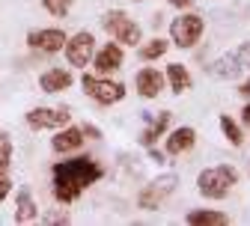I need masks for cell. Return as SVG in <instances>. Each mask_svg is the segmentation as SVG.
I'll use <instances>...</instances> for the list:
<instances>
[{
  "instance_id": "1",
  "label": "cell",
  "mask_w": 250,
  "mask_h": 226,
  "mask_svg": "<svg viewBox=\"0 0 250 226\" xmlns=\"http://www.w3.org/2000/svg\"><path fill=\"white\" fill-rule=\"evenodd\" d=\"M51 176H54V197L60 203H75L89 185H96L104 176V170L89 155H81L69 161H57Z\"/></svg>"
},
{
  "instance_id": "2",
  "label": "cell",
  "mask_w": 250,
  "mask_h": 226,
  "mask_svg": "<svg viewBox=\"0 0 250 226\" xmlns=\"http://www.w3.org/2000/svg\"><path fill=\"white\" fill-rule=\"evenodd\" d=\"M238 182V173L235 167L229 164H217V167H208L197 176V187L206 200H224L227 193L232 190V185Z\"/></svg>"
},
{
  "instance_id": "3",
  "label": "cell",
  "mask_w": 250,
  "mask_h": 226,
  "mask_svg": "<svg viewBox=\"0 0 250 226\" xmlns=\"http://www.w3.org/2000/svg\"><path fill=\"white\" fill-rule=\"evenodd\" d=\"M81 89L99 104H116L125 99V86L119 81H107V75H81Z\"/></svg>"
},
{
  "instance_id": "4",
  "label": "cell",
  "mask_w": 250,
  "mask_h": 226,
  "mask_svg": "<svg viewBox=\"0 0 250 226\" xmlns=\"http://www.w3.org/2000/svg\"><path fill=\"white\" fill-rule=\"evenodd\" d=\"M102 27L107 30V33H110L119 45H128V48L140 45V36H143L140 24H134V21H131L128 15H125L122 9H110V12H104Z\"/></svg>"
},
{
  "instance_id": "5",
  "label": "cell",
  "mask_w": 250,
  "mask_h": 226,
  "mask_svg": "<svg viewBox=\"0 0 250 226\" xmlns=\"http://www.w3.org/2000/svg\"><path fill=\"white\" fill-rule=\"evenodd\" d=\"M62 51H66L69 66L83 69V66H89V62H92V54H96V36H92L89 30H78L72 39H66Z\"/></svg>"
},
{
  "instance_id": "6",
  "label": "cell",
  "mask_w": 250,
  "mask_h": 226,
  "mask_svg": "<svg viewBox=\"0 0 250 226\" xmlns=\"http://www.w3.org/2000/svg\"><path fill=\"white\" fill-rule=\"evenodd\" d=\"M203 27H206V21H203L200 15H194V12L179 15V18L170 24L173 45H179V48H194V45H197V39L203 36Z\"/></svg>"
},
{
  "instance_id": "7",
  "label": "cell",
  "mask_w": 250,
  "mask_h": 226,
  "mask_svg": "<svg viewBox=\"0 0 250 226\" xmlns=\"http://www.w3.org/2000/svg\"><path fill=\"white\" fill-rule=\"evenodd\" d=\"M66 33H62L60 27H45V30H30L27 33V45L33 51H42V54H57L62 51V45H66Z\"/></svg>"
},
{
  "instance_id": "8",
  "label": "cell",
  "mask_w": 250,
  "mask_h": 226,
  "mask_svg": "<svg viewBox=\"0 0 250 226\" xmlns=\"http://www.w3.org/2000/svg\"><path fill=\"white\" fill-rule=\"evenodd\" d=\"M72 113L66 107H33L27 113V125L33 128V131H42V128H62L69 125Z\"/></svg>"
},
{
  "instance_id": "9",
  "label": "cell",
  "mask_w": 250,
  "mask_h": 226,
  "mask_svg": "<svg viewBox=\"0 0 250 226\" xmlns=\"http://www.w3.org/2000/svg\"><path fill=\"white\" fill-rule=\"evenodd\" d=\"M122 66V45L119 42H107L104 48H99L92 54V69L96 75H110Z\"/></svg>"
},
{
  "instance_id": "10",
  "label": "cell",
  "mask_w": 250,
  "mask_h": 226,
  "mask_svg": "<svg viewBox=\"0 0 250 226\" xmlns=\"http://www.w3.org/2000/svg\"><path fill=\"white\" fill-rule=\"evenodd\" d=\"M179 185V179L176 176H161L158 182H152L143 193H140V200H137V205L140 208H155V205H161V200L167 197V193H173V187Z\"/></svg>"
},
{
  "instance_id": "11",
  "label": "cell",
  "mask_w": 250,
  "mask_h": 226,
  "mask_svg": "<svg viewBox=\"0 0 250 226\" xmlns=\"http://www.w3.org/2000/svg\"><path fill=\"white\" fill-rule=\"evenodd\" d=\"M83 131L78 125H62V131H57V137L51 140V149L60 152V155H66V152H78L83 146Z\"/></svg>"
},
{
  "instance_id": "12",
  "label": "cell",
  "mask_w": 250,
  "mask_h": 226,
  "mask_svg": "<svg viewBox=\"0 0 250 226\" xmlns=\"http://www.w3.org/2000/svg\"><path fill=\"white\" fill-rule=\"evenodd\" d=\"M134 86L143 99H158L161 89H164V75L158 69H140L134 78Z\"/></svg>"
},
{
  "instance_id": "13",
  "label": "cell",
  "mask_w": 250,
  "mask_h": 226,
  "mask_svg": "<svg viewBox=\"0 0 250 226\" xmlns=\"http://www.w3.org/2000/svg\"><path fill=\"white\" fill-rule=\"evenodd\" d=\"M72 72L69 69H48L39 75V89L42 92H66L72 86Z\"/></svg>"
},
{
  "instance_id": "14",
  "label": "cell",
  "mask_w": 250,
  "mask_h": 226,
  "mask_svg": "<svg viewBox=\"0 0 250 226\" xmlns=\"http://www.w3.org/2000/svg\"><path fill=\"white\" fill-rule=\"evenodd\" d=\"M197 143V131L191 125H182V128H173L167 134V155H182Z\"/></svg>"
},
{
  "instance_id": "15",
  "label": "cell",
  "mask_w": 250,
  "mask_h": 226,
  "mask_svg": "<svg viewBox=\"0 0 250 226\" xmlns=\"http://www.w3.org/2000/svg\"><path fill=\"white\" fill-rule=\"evenodd\" d=\"M39 217V205L33 200V193L27 187L18 190V200H15V223H33Z\"/></svg>"
},
{
  "instance_id": "16",
  "label": "cell",
  "mask_w": 250,
  "mask_h": 226,
  "mask_svg": "<svg viewBox=\"0 0 250 226\" xmlns=\"http://www.w3.org/2000/svg\"><path fill=\"white\" fill-rule=\"evenodd\" d=\"M208 72L214 75V78H221V81H232V78H238L244 69H241V62L232 57V51L227 54V57H221V60H214L211 66H208Z\"/></svg>"
},
{
  "instance_id": "17",
  "label": "cell",
  "mask_w": 250,
  "mask_h": 226,
  "mask_svg": "<svg viewBox=\"0 0 250 226\" xmlns=\"http://www.w3.org/2000/svg\"><path fill=\"white\" fill-rule=\"evenodd\" d=\"M164 78L170 81V89H173L176 95H182V92H188V89H191V75H188V69L182 66V62H170Z\"/></svg>"
},
{
  "instance_id": "18",
  "label": "cell",
  "mask_w": 250,
  "mask_h": 226,
  "mask_svg": "<svg viewBox=\"0 0 250 226\" xmlns=\"http://www.w3.org/2000/svg\"><path fill=\"white\" fill-rule=\"evenodd\" d=\"M146 122H149V128L143 131V146H155V140H158L164 131H167V125H170V110H164V113H158V119H152V116H146Z\"/></svg>"
},
{
  "instance_id": "19",
  "label": "cell",
  "mask_w": 250,
  "mask_h": 226,
  "mask_svg": "<svg viewBox=\"0 0 250 226\" xmlns=\"http://www.w3.org/2000/svg\"><path fill=\"white\" fill-rule=\"evenodd\" d=\"M188 223H191V226H224V223H229V217H227L224 211L197 208V211H191V214H188Z\"/></svg>"
},
{
  "instance_id": "20",
  "label": "cell",
  "mask_w": 250,
  "mask_h": 226,
  "mask_svg": "<svg viewBox=\"0 0 250 226\" xmlns=\"http://www.w3.org/2000/svg\"><path fill=\"white\" fill-rule=\"evenodd\" d=\"M167 48H170L167 39H152V42H146V45L140 48V60H158V57L167 54Z\"/></svg>"
},
{
  "instance_id": "21",
  "label": "cell",
  "mask_w": 250,
  "mask_h": 226,
  "mask_svg": "<svg viewBox=\"0 0 250 226\" xmlns=\"http://www.w3.org/2000/svg\"><path fill=\"white\" fill-rule=\"evenodd\" d=\"M221 131L227 134V140H229L232 146H241V143H244V134H241V128L235 125V119H229V116H221Z\"/></svg>"
},
{
  "instance_id": "22",
  "label": "cell",
  "mask_w": 250,
  "mask_h": 226,
  "mask_svg": "<svg viewBox=\"0 0 250 226\" xmlns=\"http://www.w3.org/2000/svg\"><path fill=\"white\" fill-rule=\"evenodd\" d=\"M12 167V140L9 134H0V176H6Z\"/></svg>"
},
{
  "instance_id": "23",
  "label": "cell",
  "mask_w": 250,
  "mask_h": 226,
  "mask_svg": "<svg viewBox=\"0 0 250 226\" xmlns=\"http://www.w3.org/2000/svg\"><path fill=\"white\" fill-rule=\"evenodd\" d=\"M45 12H51L54 18H66L72 12V0H42Z\"/></svg>"
},
{
  "instance_id": "24",
  "label": "cell",
  "mask_w": 250,
  "mask_h": 226,
  "mask_svg": "<svg viewBox=\"0 0 250 226\" xmlns=\"http://www.w3.org/2000/svg\"><path fill=\"white\" fill-rule=\"evenodd\" d=\"M232 57L241 62V69H250V42H241V45L232 51Z\"/></svg>"
},
{
  "instance_id": "25",
  "label": "cell",
  "mask_w": 250,
  "mask_h": 226,
  "mask_svg": "<svg viewBox=\"0 0 250 226\" xmlns=\"http://www.w3.org/2000/svg\"><path fill=\"white\" fill-rule=\"evenodd\" d=\"M81 131H83V137H92V140H99V137H102V131H99L96 125H89V122L81 125Z\"/></svg>"
},
{
  "instance_id": "26",
  "label": "cell",
  "mask_w": 250,
  "mask_h": 226,
  "mask_svg": "<svg viewBox=\"0 0 250 226\" xmlns=\"http://www.w3.org/2000/svg\"><path fill=\"white\" fill-rule=\"evenodd\" d=\"M9 193H12V182H9V179H3V176H0V203H3V200L9 197Z\"/></svg>"
},
{
  "instance_id": "27",
  "label": "cell",
  "mask_w": 250,
  "mask_h": 226,
  "mask_svg": "<svg viewBox=\"0 0 250 226\" xmlns=\"http://www.w3.org/2000/svg\"><path fill=\"white\" fill-rule=\"evenodd\" d=\"M238 92H241V95H244V99H250V78H247V81H244V83H241V86H238Z\"/></svg>"
},
{
  "instance_id": "28",
  "label": "cell",
  "mask_w": 250,
  "mask_h": 226,
  "mask_svg": "<svg viewBox=\"0 0 250 226\" xmlns=\"http://www.w3.org/2000/svg\"><path fill=\"white\" fill-rule=\"evenodd\" d=\"M170 6H179V9H185V6H191V0H170Z\"/></svg>"
},
{
  "instance_id": "29",
  "label": "cell",
  "mask_w": 250,
  "mask_h": 226,
  "mask_svg": "<svg viewBox=\"0 0 250 226\" xmlns=\"http://www.w3.org/2000/svg\"><path fill=\"white\" fill-rule=\"evenodd\" d=\"M241 119H244V122H247V125H250V104H247V107H244V110H241Z\"/></svg>"
}]
</instances>
